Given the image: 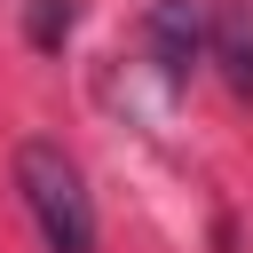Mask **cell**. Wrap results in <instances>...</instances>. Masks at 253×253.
Masks as SVG:
<instances>
[{"label":"cell","mask_w":253,"mask_h":253,"mask_svg":"<svg viewBox=\"0 0 253 253\" xmlns=\"http://www.w3.org/2000/svg\"><path fill=\"white\" fill-rule=\"evenodd\" d=\"M8 174H16V198H24V213H32V229H40L47 253H95V237H103L95 190H87V174H79V158L63 142L24 134L16 158H8Z\"/></svg>","instance_id":"cell-1"},{"label":"cell","mask_w":253,"mask_h":253,"mask_svg":"<svg viewBox=\"0 0 253 253\" xmlns=\"http://www.w3.org/2000/svg\"><path fill=\"white\" fill-rule=\"evenodd\" d=\"M213 16H221L213 0H158L142 16V47L166 71V87H190V71L213 63Z\"/></svg>","instance_id":"cell-2"},{"label":"cell","mask_w":253,"mask_h":253,"mask_svg":"<svg viewBox=\"0 0 253 253\" xmlns=\"http://www.w3.org/2000/svg\"><path fill=\"white\" fill-rule=\"evenodd\" d=\"M213 63L229 71L237 95H253V8H221L213 16Z\"/></svg>","instance_id":"cell-3"},{"label":"cell","mask_w":253,"mask_h":253,"mask_svg":"<svg viewBox=\"0 0 253 253\" xmlns=\"http://www.w3.org/2000/svg\"><path fill=\"white\" fill-rule=\"evenodd\" d=\"M71 24H79L71 0H24V32H32V47H63Z\"/></svg>","instance_id":"cell-4"}]
</instances>
